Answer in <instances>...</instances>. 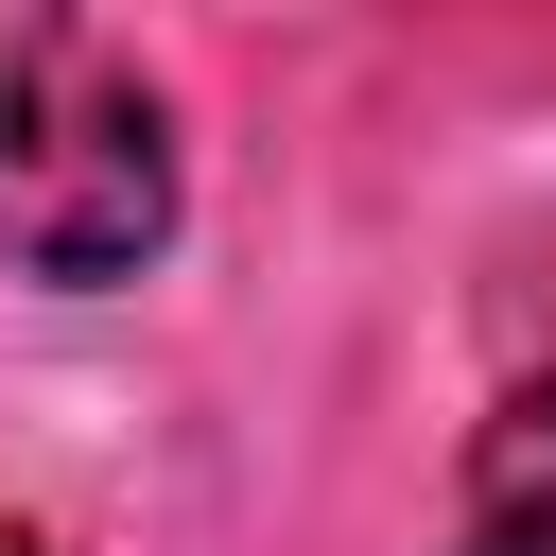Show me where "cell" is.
I'll return each instance as SVG.
<instances>
[{"mask_svg":"<svg viewBox=\"0 0 556 556\" xmlns=\"http://www.w3.org/2000/svg\"><path fill=\"white\" fill-rule=\"evenodd\" d=\"M174 243V104L87 17H0V261L17 278H139Z\"/></svg>","mask_w":556,"mask_h":556,"instance_id":"obj_1","label":"cell"},{"mask_svg":"<svg viewBox=\"0 0 556 556\" xmlns=\"http://www.w3.org/2000/svg\"><path fill=\"white\" fill-rule=\"evenodd\" d=\"M452 556H556V382H521V400L469 434V504H452Z\"/></svg>","mask_w":556,"mask_h":556,"instance_id":"obj_2","label":"cell"},{"mask_svg":"<svg viewBox=\"0 0 556 556\" xmlns=\"http://www.w3.org/2000/svg\"><path fill=\"white\" fill-rule=\"evenodd\" d=\"M0 556H52V539H35V521H0Z\"/></svg>","mask_w":556,"mask_h":556,"instance_id":"obj_3","label":"cell"}]
</instances>
